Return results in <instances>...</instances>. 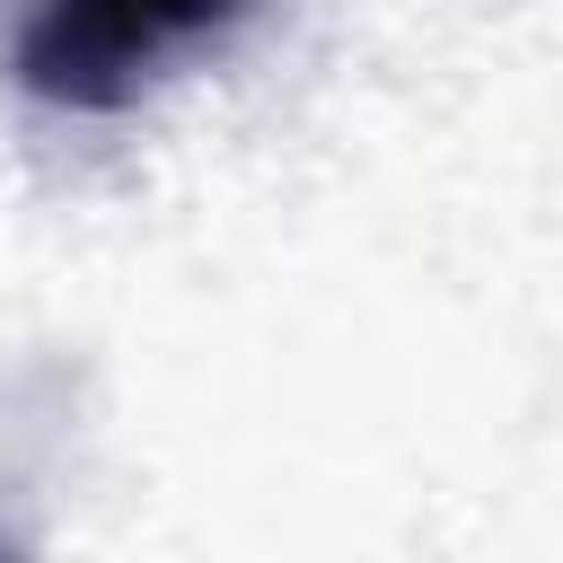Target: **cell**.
I'll return each instance as SVG.
<instances>
[{
    "instance_id": "2",
    "label": "cell",
    "mask_w": 563,
    "mask_h": 563,
    "mask_svg": "<svg viewBox=\"0 0 563 563\" xmlns=\"http://www.w3.org/2000/svg\"><path fill=\"white\" fill-rule=\"evenodd\" d=\"M0 563H9V545H0Z\"/></svg>"
},
{
    "instance_id": "1",
    "label": "cell",
    "mask_w": 563,
    "mask_h": 563,
    "mask_svg": "<svg viewBox=\"0 0 563 563\" xmlns=\"http://www.w3.org/2000/svg\"><path fill=\"white\" fill-rule=\"evenodd\" d=\"M246 0H26L9 70L26 97L70 114H114L176 44L229 26Z\"/></svg>"
}]
</instances>
